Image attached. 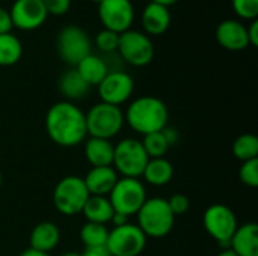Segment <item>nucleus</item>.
<instances>
[{
	"instance_id": "obj_1",
	"label": "nucleus",
	"mask_w": 258,
	"mask_h": 256,
	"mask_svg": "<svg viewBox=\"0 0 258 256\" xmlns=\"http://www.w3.org/2000/svg\"><path fill=\"white\" fill-rule=\"evenodd\" d=\"M45 131L59 146H77L88 137L86 116L74 103H54L45 115Z\"/></svg>"
},
{
	"instance_id": "obj_2",
	"label": "nucleus",
	"mask_w": 258,
	"mask_h": 256,
	"mask_svg": "<svg viewBox=\"0 0 258 256\" xmlns=\"http://www.w3.org/2000/svg\"><path fill=\"white\" fill-rule=\"evenodd\" d=\"M124 121L133 131L147 136L168 127L169 112L160 98L139 97L128 104L124 113Z\"/></svg>"
},
{
	"instance_id": "obj_3",
	"label": "nucleus",
	"mask_w": 258,
	"mask_h": 256,
	"mask_svg": "<svg viewBox=\"0 0 258 256\" xmlns=\"http://www.w3.org/2000/svg\"><path fill=\"white\" fill-rule=\"evenodd\" d=\"M136 216L138 226L147 238L166 237L172 231L175 223V216L172 214L168 201L163 198L147 199Z\"/></svg>"
},
{
	"instance_id": "obj_4",
	"label": "nucleus",
	"mask_w": 258,
	"mask_h": 256,
	"mask_svg": "<svg viewBox=\"0 0 258 256\" xmlns=\"http://www.w3.org/2000/svg\"><path fill=\"white\" fill-rule=\"evenodd\" d=\"M86 116V130L89 137L106 139L110 140L122 130L124 112L118 106H112L107 103L100 101L98 104L92 106Z\"/></svg>"
},
{
	"instance_id": "obj_5",
	"label": "nucleus",
	"mask_w": 258,
	"mask_h": 256,
	"mask_svg": "<svg viewBox=\"0 0 258 256\" xmlns=\"http://www.w3.org/2000/svg\"><path fill=\"white\" fill-rule=\"evenodd\" d=\"M150 157L147 155L142 142L138 139H124L113 146V163L112 167L122 178L139 180Z\"/></svg>"
},
{
	"instance_id": "obj_6",
	"label": "nucleus",
	"mask_w": 258,
	"mask_h": 256,
	"mask_svg": "<svg viewBox=\"0 0 258 256\" xmlns=\"http://www.w3.org/2000/svg\"><path fill=\"white\" fill-rule=\"evenodd\" d=\"M89 196L83 178L68 175L56 184L53 190V205L63 216H76L82 213Z\"/></svg>"
},
{
	"instance_id": "obj_7",
	"label": "nucleus",
	"mask_w": 258,
	"mask_h": 256,
	"mask_svg": "<svg viewBox=\"0 0 258 256\" xmlns=\"http://www.w3.org/2000/svg\"><path fill=\"white\" fill-rule=\"evenodd\" d=\"M109 201L115 213L127 217L136 216L147 198L145 186L136 178H121L109 193Z\"/></svg>"
},
{
	"instance_id": "obj_8",
	"label": "nucleus",
	"mask_w": 258,
	"mask_h": 256,
	"mask_svg": "<svg viewBox=\"0 0 258 256\" xmlns=\"http://www.w3.org/2000/svg\"><path fill=\"white\" fill-rule=\"evenodd\" d=\"M56 50L63 62L71 66H76L80 60L91 54L92 42L86 30L79 26L70 24L59 30L56 39Z\"/></svg>"
},
{
	"instance_id": "obj_9",
	"label": "nucleus",
	"mask_w": 258,
	"mask_h": 256,
	"mask_svg": "<svg viewBox=\"0 0 258 256\" xmlns=\"http://www.w3.org/2000/svg\"><path fill=\"white\" fill-rule=\"evenodd\" d=\"M203 223L206 232L224 247L230 246V241L239 226L234 211L224 204L210 205L203 216Z\"/></svg>"
},
{
	"instance_id": "obj_10",
	"label": "nucleus",
	"mask_w": 258,
	"mask_h": 256,
	"mask_svg": "<svg viewBox=\"0 0 258 256\" xmlns=\"http://www.w3.org/2000/svg\"><path fill=\"white\" fill-rule=\"evenodd\" d=\"M116 53L128 65L147 66L154 59V45L148 35L130 29L119 35Z\"/></svg>"
},
{
	"instance_id": "obj_11",
	"label": "nucleus",
	"mask_w": 258,
	"mask_h": 256,
	"mask_svg": "<svg viewBox=\"0 0 258 256\" xmlns=\"http://www.w3.org/2000/svg\"><path fill=\"white\" fill-rule=\"evenodd\" d=\"M147 246V237L138 225L125 223L109 231L106 247L112 256H139Z\"/></svg>"
},
{
	"instance_id": "obj_12",
	"label": "nucleus",
	"mask_w": 258,
	"mask_h": 256,
	"mask_svg": "<svg viewBox=\"0 0 258 256\" xmlns=\"http://www.w3.org/2000/svg\"><path fill=\"white\" fill-rule=\"evenodd\" d=\"M98 18L104 29L115 33L130 30L135 20V8L132 0H103L98 5Z\"/></svg>"
},
{
	"instance_id": "obj_13",
	"label": "nucleus",
	"mask_w": 258,
	"mask_h": 256,
	"mask_svg": "<svg viewBox=\"0 0 258 256\" xmlns=\"http://www.w3.org/2000/svg\"><path fill=\"white\" fill-rule=\"evenodd\" d=\"M135 91V81L125 71H110L98 84V95L103 103L121 106L130 100Z\"/></svg>"
},
{
	"instance_id": "obj_14",
	"label": "nucleus",
	"mask_w": 258,
	"mask_h": 256,
	"mask_svg": "<svg viewBox=\"0 0 258 256\" xmlns=\"http://www.w3.org/2000/svg\"><path fill=\"white\" fill-rule=\"evenodd\" d=\"M9 14L12 26L20 30H35L41 27L48 17L42 0H15Z\"/></svg>"
},
{
	"instance_id": "obj_15",
	"label": "nucleus",
	"mask_w": 258,
	"mask_h": 256,
	"mask_svg": "<svg viewBox=\"0 0 258 256\" xmlns=\"http://www.w3.org/2000/svg\"><path fill=\"white\" fill-rule=\"evenodd\" d=\"M218 44L230 51H242L249 47L246 26L239 20H224L216 27Z\"/></svg>"
},
{
	"instance_id": "obj_16",
	"label": "nucleus",
	"mask_w": 258,
	"mask_h": 256,
	"mask_svg": "<svg viewBox=\"0 0 258 256\" xmlns=\"http://www.w3.org/2000/svg\"><path fill=\"white\" fill-rule=\"evenodd\" d=\"M142 27L145 35L159 36L163 35L171 26V11L166 6L150 2L142 11Z\"/></svg>"
},
{
	"instance_id": "obj_17",
	"label": "nucleus",
	"mask_w": 258,
	"mask_h": 256,
	"mask_svg": "<svg viewBox=\"0 0 258 256\" xmlns=\"http://www.w3.org/2000/svg\"><path fill=\"white\" fill-rule=\"evenodd\" d=\"M118 174L110 167H91L83 178L85 186L91 196H109L118 181Z\"/></svg>"
},
{
	"instance_id": "obj_18",
	"label": "nucleus",
	"mask_w": 258,
	"mask_h": 256,
	"mask_svg": "<svg viewBox=\"0 0 258 256\" xmlns=\"http://www.w3.org/2000/svg\"><path fill=\"white\" fill-rule=\"evenodd\" d=\"M228 247L237 256H258L257 223H245L237 226Z\"/></svg>"
},
{
	"instance_id": "obj_19",
	"label": "nucleus",
	"mask_w": 258,
	"mask_h": 256,
	"mask_svg": "<svg viewBox=\"0 0 258 256\" xmlns=\"http://www.w3.org/2000/svg\"><path fill=\"white\" fill-rule=\"evenodd\" d=\"M60 241V231L53 222H41L38 223L29 237L30 249L48 253L57 247Z\"/></svg>"
},
{
	"instance_id": "obj_20",
	"label": "nucleus",
	"mask_w": 258,
	"mask_h": 256,
	"mask_svg": "<svg viewBox=\"0 0 258 256\" xmlns=\"http://www.w3.org/2000/svg\"><path fill=\"white\" fill-rule=\"evenodd\" d=\"M57 88H59L60 95L65 98V101H70V103H74L77 100H83L91 89V86L82 78V75L77 72L76 68L65 71L59 77Z\"/></svg>"
},
{
	"instance_id": "obj_21",
	"label": "nucleus",
	"mask_w": 258,
	"mask_h": 256,
	"mask_svg": "<svg viewBox=\"0 0 258 256\" xmlns=\"http://www.w3.org/2000/svg\"><path fill=\"white\" fill-rule=\"evenodd\" d=\"M113 146L110 140L89 137L85 143V158L92 167H110L113 163Z\"/></svg>"
},
{
	"instance_id": "obj_22",
	"label": "nucleus",
	"mask_w": 258,
	"mask_h": 256,
	"mask_svg": "<svg viewBox=\"0 0 258 256\" xmlns=\"http://www.w3.org/2000/svg\"><path fill=\"white\" fill-rule=\"evenodd\" d=\"M76 69L89 86H98L103 81V78L109 74L107 65L103 60V57L95 56L92 53L86 56L83 60H80L76 65Z\"/></svg>"
},
{
	"instance_id": "obj_23",
	"label": "nucleus",
	"mask_w": 258,
	"mask_h": 256,
	"mask_svg": "<svg viewBox=\"0 0 258 256\" xmlns=\"http://www.w3.org/2000/svg\"><path fill=\"white\" fill-rule=\"evenodd\" d=\"M113 208L107 196H89L82 214L85 216L86 222L91 223H101L106 225L113 217Z\"/></svg>"
},
{
	"instance_id": "obj_24",
	"label": "nucleus",
	"mask_w": 258,
	"mask_h": 256,
	"mask_svg": "<svg viewBox=\"0 0 258 256\" xmlns=\"http://www.w3.org/2000/svg\"><path fill=\"white\" fill-rule=\"evenodd\" d=\"M142 177L150 186L163 187L171 183L174 177V166L166 158H150Z\"/></svg>"
},
{
	"instance_id": "obj_25",
	"label": "nucleus",
	"mask_w": 258,
	"mask_h": 256,
	"mask_svg": "<svg viewBox=\"0 0 258 256\" xmlns=\"http://www.w3.org/2000/svg\"><path fill=\"white\" fill-rule=\"evenodd\" d=\"M23 56V44L14 33L0 35V66H12Z\"/></svg>"
},
{
	"instance_id": "obj_26",
	"label": "nucleus",
	"mask_w": 258,
	"mask_h": 256,
	"mask_svg": "<svg viewBox=\"0 0 258 256\" xmlns=\"http://www.w3.org/2000/svg\"><path fill=\"white\" fill-rule=\"evenodd\" d=\"M107 237H109V229L106 228V225L101 223L86 222L80 229V240L85 244V247L106 246Z\"/></svg>"
},
{
	"instance_id": "obj_27",
	"label": "nucleus",
	"mask_w": 258,
	"mask_h": 256,
	"mask_svg": "<svg viewBox=\"0 0 258 256\" xmlns=\"http://www.w3.org/2000/svg\"><path fill=\"white\" fill-rule=\"evenodd\" d=\"M233 154L237 160L249 161L258 157V137L255 134H242L233 143Z\"/></svg>"
},
{
	"instance_id": "obj_28",
	"label": "nucleus",
	"mask_w": 258,
	"mask_h": 256,
	"mask_svg": "<svg viewBox=\"0 0 258 256\" xmlns=\"http://www.w3.org/2000/svg\"><path fill=\"white\" fill-rule=\"evenodd\" d=\"M142 146L150 158H163L165 154L168 152V149L171 148L162 131L144 136Z\"/></svg>"
},
{
	"instance_id": "obj_29",
	"label": "nucleus",
	"mask_w": 258,
	"mask_h": 256,
	"mask_svg": "<svg viewBox=\"0 0 258 256\" xmlns=\"http://www.w3.org/2000/svg\"><path fill=\"white\" fill-rule=\"evenodd\" d=\"M118 42H119V33H115V32L107 30V29H103V30L98 32L97 36H95V47H97L103 54L116 53V50H118Z\"/></svg>"
},
{
	"instance_id": "obj_30",
	"label": "nucleus",
	"mask_w": 258,
	"mask_h": 256,
	"mask_svg": "<svg viewBox=\"0 0 258 256\" xmlns=\"http://www.w3.org/2000/svg\"><path fill=\"white\" fill-rule=\"evenodd\" d=\"M239 178L246 187L251 189L258 187V158L242 163L239 170Z\"/></svg>"
},
{
	"instance_id": "obj_31",
	"label": "nucleus",
	"mask_w": 258,
	"mask_h": 256,
	"mask_svg": "<svg viewBox=\"0 0 258 256\" xmlns=\"http://www.w3.org/2000/svg\"><path fill=\"white\" fill-rule=\"evenodd\" d=\"M236 15L242 20H257L258 0H231Z\"/></svg>"
},
{
	"instance_id": "obj_32",
	"label": "nucleus",
	"mask_w": 258,
	"mask_h": 256,
	"mask_svg": "<svg viewBox=\"0 0 258 256\" xmlns=\"http://www.w3.org/2000/svg\"><path fill=\"white\" fill-rule=\"evenodd\" d=\"M166 201H168V205H169V208H171L174 216H180V214L187 213V210L190 207L189 199L184 195H181V193H175V195H172Z\"/></svg>"
},
{
	"instance_id": "obj_33",
	"label": "nucleus",
	"mask_w": 258,
	"mask_h": 256,
	"mask_svg": "<svg viewBox=\"0 0 258 256\" xmlns=\"http://www.w3.org/2000/svg\"><path fill=\"white\" fill-rule=\"evenodd\" d=\"M48 15H65L71 8V0H42Z\"/></svg>"
},
{
	"instance_id": "obj_34",
	"label": "nucleus",
	"mask_w": 258,
	"mask_h": 256,
	"mask_svg": "<svg viewBox=\"0 0 258 256\" xmlns=\"http://www.w3.org/2000/svg\"><path fill=\"white\" fill-rule=\"evenodd\" d=\"M12 29H14V26H12V20H11L9 11H6L5 8L0 6V35L11 33Z\"/></svg>"
},
{
	"instance_id": "obj_35",
	"label": "nucleus",
	"mask_w": 258,
	"mask_h": 256,
	"mask_svg": "<svg viewBox=\"0 0 258 256\" xmlns=\"http://www.w3.org/2000/svg\"><path fill=\"white\" fill-rule=\"evenodd\" d=\"M246 32H248V41H249V45L257 47L258 45V20H252V21H251V24L246 27Z\"/></svg>"
},
{
	"instance_id": "obj_36",
	"label": "nucleus",
	"mask_w": 258,
	"mask_h": 256,
	"mask_svg": "<svg viewBox=\"0 0 258 256\" xmlns=\"http://www.w3.org/2000/svg\"><path fill=\"white\" fill-rule=\"evenodd\" d=\"M82 256H112L106 246H97V247H85Z\"/></svg>"
},
{
	"instance_id": "obj_37",
	"label": "nucleus",
	"mask_w": 258,
	"mask_h": 256,
	"mask_svg": "<svg viewBox=\"0 0 258 256\" xmlns=\"http://www.w3.org/2000/svg\"><path fill=\"white\" fill-rule=\"evenodd\" d=\"M110 222H113V228L115 226H122V225L128 223V217L124 216V214H119V213H113V217H112Z\"/></svg>"
},
{
	"instance_id": "obj_38",
	"label": "nucleus",
	"mask_w": 258,
	"mask_h": 256,
	"mask_svg": "<svg viewBox=\"0 0 258 256\" xmlns=\"http://www.w3.org/2000/svg\"><path fill=\"white\" fill-rule=\"evenodd\" d=\"M18 256H50L48 253H44V252H38V250H33V249H26L24 252H21Z\"/></svg>"
},
{
	"instance_id": "obj_39",
	"label": "nucleus",
	"mask_w": 258,
	"mask_h": 256,
	"mask_svg": "<svg viewBox=\"0 0 258 256\" xmlns=\"http://www.w3.org/2000/svg\"><path fill=\"white\" fill-rule=\"evenodd\" d=\"M151 2H154V3H159V5H162V6H166V8H169V6L175 5L178 0H151Z\"/></svg>"
},
{
	"instance_id": "obj_40",
	"label": "nucleus",
	"mask_w": 258,
	"mask_h": 256,
	"mask_svg": "<svg viewBox=\"0 0 258 256\" xmlns=\"http://www.w3.org/2000/svg\"><path fill=\"white\" fill-rule=\"evenodd\" d=\"M216 256H237V255H236V253H234V252H233L230 247H225L222 252H219V253H218Z\"/></svg>"
},
{
	"instance_id": "obj_41",
	"label": "nucleus",
	"mask_w": 258,
	"mask_h": 256,
	"mask_svg": "<svg viewBox=\"0 0 258 256\" xmlns=\"http://www.w3.org/2000/svg\"><path fill=\"white\" fill-rule=\"evenodd\" d=\"M62 256H82V253H76V252H68V253H63Z\"/></svg>"
},
{
	"instance_id": "obj_42",
	"label": "nucleus",
	"mask_w": 258,
	"mask_h": 256,
	"mask_svg": "<svg viewBox=\"0 0 258 256\" xmlns=\"http://www.w3.org/2000/svg\"><path fill=\"white\" fill-rule=\"evenodd\" d=\"M91 2H94V3H97V5H100V3H101L103 0H91Z\"/></svg>"
},
{
	"instance_id": "obj_43",
	"label": "nucleus",
	"mask_w": 258,
	"mask_h": 256,
	"mask_svg": "<svg viewBox=\"0 0 258 256\" xmlns=\"http://www.w3.org/2000/svg\"><path fill=\"white\" fill-rule=\"evenodd\" d=\"M2 183H3V175H2V172H0V187H2Z\"/></svg>"
}]
</instances>
